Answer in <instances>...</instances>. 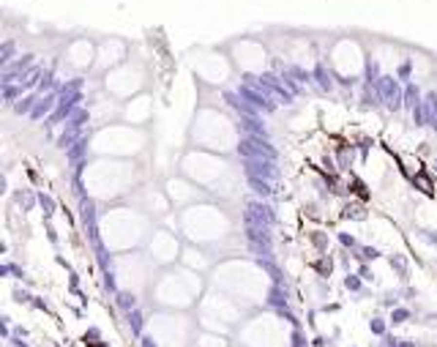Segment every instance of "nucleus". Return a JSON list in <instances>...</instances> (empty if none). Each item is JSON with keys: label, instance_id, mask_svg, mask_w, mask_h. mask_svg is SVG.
Wrapping results in <instances>:
<instances>
[{"label": "nucleus", "instance_id": "10", "mask_svg": "<svg viewBox=\"0 0 437 347\" xmlns=\"http://www.w3.org/2000/svg\"><path fill=\"white\" fill-rule=\"evenodd\" d=\"M391 265H396V271L404 273V263H402V257H391Z\"/></svg>", "mask_w": 437, "mask_h": 347}, {"label": "nucleus", "instance_id": "4", "mask_svg": "<svg viewBox=\"0 0 437 347\" xmlns=\"http://www.w3.org/2000/svg\"><path fill=\"white\" fill-rule=\"evenodd\" d=\"M369 331L375 333V336H385V333H388V323H385V320L382 317H372V323H369Z\"/></svg>", "mask_w": 437, "mask_h": 347}, {"label": "nucleus", "instance_id": "15", "mask_svg": "<svg viewBox=\"0 0 437 347\" xmlns=\"http://www.w3.org/2000/svg\"><path fill=\"white\" fill-rule=\"evenodd\" d=\"M361 279H372V273H369V268H366V265L361 268Z\"/></svg>", "mask_w": 437, "mask_h": 347}, {"label": "nucleus", "instance_id": "8", "mask_svg": "<svg viewBox=\"0 0 437 347\" xmlns=\"http://www.w3.org/2000/svg\"><path fill=\"white\" fill-rule=\"evenodd\" d=\"M377 347H399V339H396V336H391V333H385Z\"/></svg>", "mask_w": 437, "mask_h": 347}, {"label": "nucleus", "instance_id": "12", "mask_svg": "<svg viewBox=\"0 0 437 347\" xmlns=\"http://www.w3.org/2000/svg\"><path fill=\"white\" fill-rule=\"evenodd\" d=\"M363 257H372V260H375V257H380V251H377V249H369V246H366V249H363Z\"/></svg>", "mask_w": 437, "mask_h": 347}, {"label": "nucleus", "instance_id": "7", "mask_svg": "<svg viewBox=\"0 0 437 347\" xmlns=\"http://www.w3.org/2000/svg\"><path fill=\"white\" fill-rule=\"evenodd\" d=\"M14 301H17V304H28V301H36V298L30 295V292H25V290L17 287V290H14Z\"/></svg>", "mask_w": 437, "mask_h": 347}, {"label": "nucleus", "instance_id": "5", "mask_svg": "<svg viewBox=\"0 0 437 347\" xmlns=\"http://www.w3.org/2000/svg\"><path fill=\"white\" fill-rule=\"evenodd\" d=\"M49 104H52V96H47V98H38V101H36V110L30 112V118H41L44 112L49 110Z\"/></svg>", "mask_w": 437, "mask_h": 347}, {"label": "nucleus", "instance_id": "13", "mask_svg": "<svg viewBox=\"0 0 437 347\" xmlns=\"http://www.w3.org/2000/svg\"><path fill=\"white\" fill-rule=\"evenodd\" d=\"M399 347H418L413 339H399Z\"/></svg>", "mask_w": 437, "mask_h": 347}, {"label": "nucleus", "instance_id": "9", "mask_svg": "<svg viewBox=\"0 0 437 347\" xmlns=\"http://www.w3.org/2000/svg\"><path fill=\"white\" fill-rule=\"evenodd\" d=\"M139 347H159V342L153 339L151 333H145V336H139Z\"/></svg>", "mask_w": 437, "mask_h": 347}, {"label": "nucleus", "instance_id": "6", "mask_svg": "<svg viewBox=\"0 0 437 347\" xmlns=\"http://www.w3.org/2000/svg\"><path fill=\"white\" fill-rule=\"evenodd\" d=\"M344 287H347V290H353V292H361L363 290V282H361V276H347L344 279Z\"/></svg>", "mask_w": 437, "mask_h": 347}, {"label": "nucleus", "instance_id": "1", "mask_svg": "<svg viewBox=\"0 0 437 347\" xmlns=\"http://www.w3.org/2000/svg\"><path fill=\"white\" fill-rule=\"evenodd\" d=\"M126 323H129V331H132V336H142V328H145V314H142V309H139V306L126 314Z\"/></svg>", "mask_w": 437, "mask_h": 347}, {"label": "nucleus", "instance_id": "11", "mask_svg": "<svg viewBox=\"0 0 437 347\" xmlns=\"http://www.w3.org/2000/svg\"><path fill=\"white\" fill-rule=\"evenodd\" d=\"M101 333H98V328H91V331L85 333V342H93V339H98Z\"/></svg>", "mask_w": 437, "mask_h": 347}, {"label": "nucleus", "instance_id": "2", "mask_svg": "<svg viewBox=\"0 0 437 347\" xmlns=\"http://www.w3.org/2000/svg\"><path fill=\"white\" fill-rule=\"evenodd\" d=\"M410 317H413L410 309H404V306H394V312H391V326H402V323H407Z\"/></svg>", "mask_w": 437, "mask_h": 347}, {"label": "nucleus", "instance_id": "3", "mask_svg": "<svg viewBox=\"0 0 437 347\" xmlns=\"http://www.w3.org/2000/svg\"><path fill=\"white\" fill-rule=\"evenodd\" d=\"M118 295V306L123 309V312H132V309H137V298H134L132 292H115Z\"/></svg>", "mask_w": 437, "mask_h": 347}, {"label": "nucleus", "instance_id": "14", "mask_svg": "<svg viewBox=\"0 0 437 347\" xmlns=\"http://www.w3.org/2000/svg\"><path fill=\"white\" fill-rule=\"evenodd\" d=\"M342 243H344V246H355V241L350 235H342Z\"/></svg>", "mask_w": 437, "mask_h": 347}]
</instances>
